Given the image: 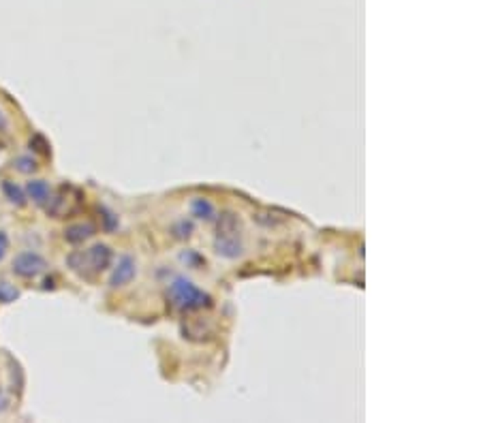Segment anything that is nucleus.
Listing matches in <instances>:
<instances>
[{"instance_id": "obj_1", "label": "nucleus", "mask_w": 481, "mask_h": 423, "mask_svg": "<svg viewBox=\"0 0 481 423\" xmlns=\"http://www.w3.org/2000/svg\"><path fill=\"white\" fill-rule=\"evenodd\" d=\"M114 261V253L107 244H94L88 250H73L67 257V265L71 271H75L77 276L90 280L96 274H103Z\"/></svg>"}, {"instance_id": "obj_2", "label": "nucleus", "mask_w": 481, "mask_h": 423, "mask_svg": "<svg viewBox=\"0 0 481 423\" xmlns=\"http://www.w3.org/2000/svg\"><path fill=\"white\" fill-rule=\"evenodd\" d=\"M214 250L223 259H239L244 255L242 222L233 212H225L218 218V233L214 240Z\"/></svg>"}, {"instance_id": "obj_3", "label": "nucleus", "mask_w": 481, "mask_h": 423, "mask_svg": "<svg viewBox=\"0 0 481 423\" xmlns=\"http://www.w3.org/2000/svg\"><path fill=\"white\" fill-rule=\"evenodd\" d=\"M167 297L178 310H199L212 306V297L197 289L186 276H176L167 285Z\"/></svg>"}, {"instance_id": "obj_4", "label": "nucleus", "mask_w": 481, "mask_h": 423, "mask_svg": "<svg viewBox=\"0 0 481 423\" xmlns=\"http://www.w3.org/2000/svg\"><path fill=\"white\" fill-rule=\"evenodd\" d=\"M47 269V261L39 253H20L13 259V274L20 278H37Z\"/></svg>"}, {"instance_id": "obj_5", "label": "nucleus", "mask_w": 481, "mask_h": 423, "mask_svg": "<svg viewBox=\"0 0 481 423\" xmlns=\"http://www.w3.org/2000/svg\"><path fill=\"white\" fill-rule=\"evenodd\" d=\"M137 276V261L131 255H122L116 263V267L112 269L110 276V287L112 289H120L126 287L129 282H133V278Z\"/></svg>"}, {"instance_id": "obj_6", "label": "nucleus", "mask_w": 481, "mask_h": 423, "mask_svg": "<svg viewBox=\"0 0 481 423\" xmlns=\"http://www.w3.org/2000/svg\"><path fill=\"white\" fill-rule=\"evenodd\" d=\"M26 193L37 206H47L52 199V186L45 180H30L26 184Z\"/></svg>"}, {"instance_id": "obj_7", "label": "nucleus", "mask_w": 481, "mask_h": 423, "mask_svg": "<svg viewBox=\"0 0 481 423\" xmlns=\"http://www.w3.org/2000/svg\"><path fill=\"white\" fill-rule=\"evenodd\" d=\"M94 235V224L90 222H79V224H71L67 231H65V240L69 244H81L86 242L88 238H92Z\"/></svg>"}, {"instance_id": "obj_8", "label": "nucleus", "mask_w": 481, "mask_h": 423, "mask_svg": "<svg viewBox=\"0 0 481 423\" xmlns=\"http://www.w3.org/2000/svg\"><path fill=\"white\" fill-rule=\"evenodd\" d=\"M190 214L195 216V218H199V220H206V222H210V220H214L216 218V210H214V206L208 201V199H204V197H195L190 201Z\"/></svg>"}, {"instance_id": "obj_9", "label": "nucleus", "mask_w": 481, "mask_h": 423, "mask_svg": "<svg viewBox=\"0 0 481 423\" xmlns=\"http://www.w3.org/2000/svg\"><path fill=\"white\" fill-rule=\"evenodd\" d=\"M3 193H5V197L9 199V203H13V206H18V208L26 206V191H24L22 186H18L15 182L5 180V182H3Z\"/></svg>"}, {"instance_id": "obj_10", "label": "nucleus", "mask_w": 481, "mask_h": 423, "mask_svg": "<svg viewBox=\"0 0 481 423\" xmlns=\"http://www.w3.org/2000/svg\"><path fill=\"white\" fill-rule=\"evenodd\" d=\"M13 167H15V171L24 173V175H30V173H34V171L39 169L37 159H32V156H28V154L18 156V159L13 161Z\"/></svg>"}, {"instance_id": "obj_11", "label": "nucleus", "mask_w": 481, "mask_h": 423, "mask_svg": "<svg viewBox=\"0 0 481 423\" xmlns=\"http://www.w3.org/2000/svg\"><path fill=\"white\" fill-rule=\"evenodd\" d=\"M15 300H20V289L5 280H0V304H11Z\"/></svg>"}, {"instance_id": "obj_12", "label": "nucleus", "mask_w": 481, "mask_h": 423, "mask_svg": "<svg viewBox=\"0 0 481 423\" xmlns=\"http://www.w3.org/2000/svg\"><path fill=\"white\" fill-rule=\"evenodd\" d=\"M173 231H176V238H180V240H186V238H190V235H192V222L180 220V222L173 227Z\"/></svg>"}, {"instance_id": "obj_13", "label": "nucleus", "mask_w": 481, "mask_h": 423, "mask_svg": "<svg viewBox=\"0 0 481 423\" xmlns=\"http://www.w3.org/2000/svg\"><path fill=\"white\" fill-rule=\"evenodd\" d=\"M7 250H9V238H7L5 231H0V261L5 259Z\"/></svg>"}, {"instance_id": "obj_14", "label": "nucleus", "mask_w": 481, "mask_h": 423, "mask_svg": "<svg viewBox=\"0 0 481 423\" xmlns=\"http://www.w3.org/2000/svg\"><path fill=\"white\" fill-rule=\"evenodd\" d=\"M7 128H9V120H7L5 112L0 109V130H7Z\"/></svg>"}]
</instances>
